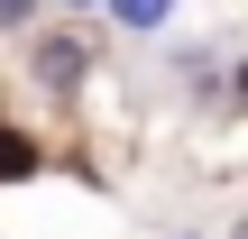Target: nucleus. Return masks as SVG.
Instances as JSON below:
<instances>
[{
  "mask_svg": "<svg viewBox=\"0 0 248 239\" xmlns=\"http://www.w3.org/2000/svg\"><path fill=\"white\" fill-rule=\"evenodd\" d=\"M28 64H37V83H55V92H74L83 83V37H28Z\"/></svg>",
  "mask_w": 248,
  "mask_h": 239,
  "instance_id": "nucleus-1",
  "label": "nucleus"
},
{
  "mask_svg": "<svg viewBox=\"0 0 248 239\" xmlns=\"http://www.w3.org/2000/svg\"><path fill=\"white\" fill-rule=\"evenodd\" d=\"M101 9H110L120 37H166L175 28V0H101Z\"/></svg>",
  "mask_w": 248,
  "mask_h": 239,
  "instance_id": "nucleus-2",
  "label": "nucleus"
},
{
  "mask_svg": "<svg viewBox=\"0 0 248 239\" xmlns=\"http://www.w3.org/2000/svg\"><path fill=\"white\" fill-rule=\"evenodd\" d=\"M46 0H0V37H28V18H37Z\"/></svg>",
  "mask_w": 248,
  "mask_h": 239,
  "instance_id": "nucleus-3",
  "label": "nucleus"
},
{
  "mask_svg": "<svg viewBox=\"0 0 248 239\" xmlns=\"http://www.w3.org/2000/svg\"><path fill=\"white\" fill-rule=\"evenodd\" d=\"M28 166H37V157H28L18 138H0V184H9V175H28Z\"/></svg>",
  "mask_w": 248,
  "mask_h": 239,
  "instance_id": "nucleus-4",
  "label": "nucleus"
},
{
  "mask_svg": "<svg viewBox=\"0 0 248 239\" xmlns=\"http://www.w3.org/2000/svg\"><path fill=\"white\" fill-rule=\"evenodd\" d=\"M55 9H74V18H92V9H101V0H55Z\"/></svg>",
  "mask_w": 248,
  "mask_h": 239,
  "instance_id": "nucleus-5",
  "label": "nucleus"
}]
</instances>
